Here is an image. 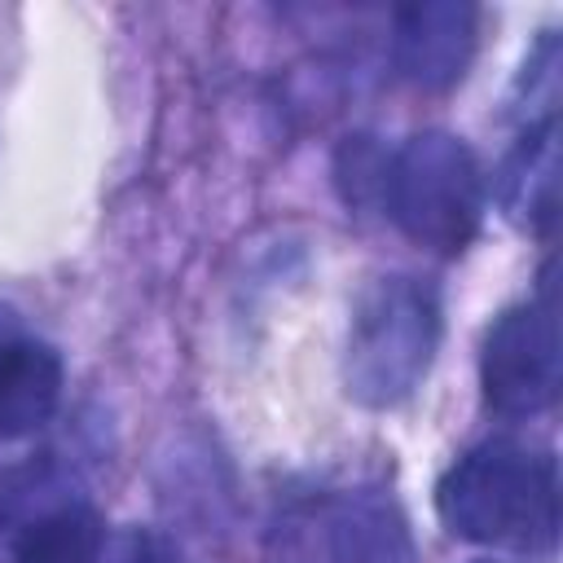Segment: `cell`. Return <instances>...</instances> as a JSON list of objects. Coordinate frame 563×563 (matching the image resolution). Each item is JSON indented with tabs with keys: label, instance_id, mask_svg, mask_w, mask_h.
Wrapping results in <instances>:
<instances>
[{
	"label": "cell",
	"instance_id": "6da1fadb",
	"mask_svg": "<svg viewBox=\"0 0 563 563\" xmlns=\"http://www.w3.org/2000/svg\"><path fill=\"white\" fill-rule=\"evenodd\" d=\"M444 528L475 545L550 550L559 532V471L550 453L484 440L435 488Z\"/></svg>",
	"mask_w": 563,
	"mask_h": 563
},
{
	"label": "cell",
	"instance_id": "7a4b0ae2",
	"mask_svg": "<svg viewBox=\"0 0 563 563\" xmlns=\"http://www.w3.org/2000/svg\"><path fill=\"white\" fill-rule=\"evenodd\" d=\"M440 347V299L422 277H374L356 308L343 352L347 396L365 409H391L413 396Z\"/></svg>",
	"mask_w": 563,
	"mask_h": 563
},
{
	"label": "cell",
	"instance_id": "3957f363",
	"mask_svg": "<svg viewBox=\"0 0 563 563\" xmlns=\"http://www.w3.org/2000/svg\"><path fill=\"white\" fill-rule=\"evenodd\" d=\"M383 198L396 229L413 246L431 255H457L479 233L484 176L462 136L422 128L391 154Z\"/></svg>",
	"mask_w": 563,
	"mask_h": 563
},
{
	"label": "cell",
	"instance_id": "277c9868",
	"mask_svg": "<svg viewBox=\"0 0 563 563\" xmlns=\"http://www.w3.org/2000/svg\"><path fill=\"white\" fill-rule=\"evenodd\" d=\"M563 383V352H559V317L550 286L532 303L506 308L479 352V387L484 400L506 418H532L554 405Z\"/></svg>",
	"mask_w": 563,
	"mask_h": 563
},
{
	"label": "cell",
	"instance_id": "5b68a950",
	"mask_svg": "<svg viewBox=\"0 0 563 563\" xmlns=\"http://www.w3.org/2000/svg\"><path fill=\"white\" fill-rule=\"evenodd\" d=\"M479 40V9L466 0H422L396 9L391 31V57L396 75L418 92H444L453 88Z\"/></svg>",
	"mask_w": 563,
	"mask_h": 563
},
{
	"label": "cell",
	"instance_id": "8992f818",
	"mask_svg": "<svg viewBox=\"0 0 563 563\" xmlns=\"http://www.w3.org/2000/svg\"><path fill=\"white\" fill-rule=\"evenodd\" d=\"M497 202L510 224L528 233H554L559 220V123L554 114L523 128L497 172Z\"/></svg>",
	"mask_w": 563,
	"mask_h": 563
},
{
	"label": "cell",
	"instance_id": "52a82bcc",
	"mask_svg": "<svg viewBox=\"0 0 563 563\" xmlns=\"http://www.w3.org/2000/svg\"><path fill=\"white\" fill-rule=\"evenodd\" d=\"M330 563H418V545L405 510L383 488H356L339 497L325 523Z\"/></svg>",
	"mask_w": 563,
	"mask_h": 563
},
{
	"label": "cell",
	"instance_id": "ba28073f",
	"mask_svg": "<svg viewBox=\"0 0 563 563\" xmlns=\"http://www.w3.org/2000/svg\"><path fill=\"white\" fill-rule=\"evenodd\" d=\"M62 400V356L40 339H9L0 347V435H35Z\"/></svg>",
	"mask_w": 563,
	"mask_h": 563
},
{
	"label": "cell",
	"instance_id": "9c48e42d",
	"mask_svg": "<svg viewBox=\"0 0 563 563\" xmlns=\"http://www.w3.org/2000/svg\"><path fill=\"white\" fill-rule=\"evenodd\" d=\"M106 523L84 501H57L31 515L13 537V563H97Z\"/></svg>",
	"mask_w": 563,
	"mask_h": 563
},
{
	"label": "cell",
	"instance_id": "30bf717a",
	"mask_svg": "<svg viewBox=\"0 0 563 563\" xmlns=\"http://www.w3.org/2000/svg\"><path fill=\"white\" fill-rule=\"evenodd\" d=\"M97 563H180V554L154 528H123V532L106 537Z\"/></svg>",
	"mask_w": 563,
	"mask_h": 563
},
{
	"label": "cell",
	"instance_id": "8fae6325",
	"mask_svg": "<svg viewBox=\"0 0 563 563\" xmlns=\"http://www.w3.org/2000/svg\"><path fill=\"white\" fill-rule=\"evenodd\" d=\"M22 334V321H18V312L9 308V303H0V347L9 343V339H18Z\"/></svg>",
	"mask_w": 563,
	"mask_h": 563
}]
</instances>
